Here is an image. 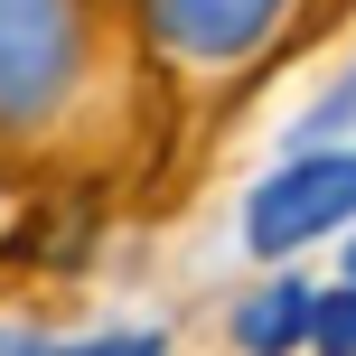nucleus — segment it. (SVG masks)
<instances>
[{"label": "nucleus", "mask_w": 356, "mask_h": 356, "mask_svg": "<svg viewBox=\"0 0 356 356\" xmlns=\"http://www.w3.org/2000/svg\"><path fill=\"white\" fill-rule=\"evenodd\" d=\"M272 19H282V0H150V29H160V47L197 56V66H225V56L263 47Z\"/></svg>", "instance_id": "nucleus-3"}, {"label": "nucleus", "mask_w": 356, "mask_h": 356, "mask_svg": "<svg viewBox=\"0 0 356 356\" xmlns=\"http://www.w3.org/2000/svg\"><path fill=\"white\" fill-rule=\"evenodd\" d=\"M356 216V150H300L244 197V244L253 253H300L309 234Z\"/></svg>", "instance_id": "nucleus-2"}, {"label": "nucleus", "mask_w": 356, "mask_h": 356, "mask_svg": "<svg viewBox=\"0 0 356 356\" xmlns=\"http://www.w3.org/2000/svg\"><path fill=\"white\" fill-rule=\"evenodd\" d=\"M356 122V75H338V85L309 104V122H300V141H328V131H347Z\"/></svg>", "instance_id": "nucleus-6"}, {"label": "nucleus", "mask_w": 356, "mask_h": 356, "mask_svg": "<svg viewBox=\"0 0 356 356\" xmlns=\"http://www.w3.org/2000/svg\"><path fill=\"white\" fill-rule=\"evenodd\" d=\"M300 338H309V282H263L234 309V347L244 356H291Z\"/></svg>", "instance_id": "nucleus-4"}, {"label": "nucleus", "mask_w": 356, "mask_h": 356, "mask_svg": "<svg viewBox=\"0 0 356 356\" xmlns=\"http://www.w3.org/2000/svg\"><path fill=\"white\" fill-rule=\"evenodd\" d=\"M0 356H38V338H0Z\"/></svg>", "instance_id": "nucleus-8"}, {"label": "nucleus", "mask_w": 356, "mask_h": 356, "mask_svg": "<svg viewBox=\"0 0 356 356\" xmlns=\"http://www.w3.org/2000/svg\"><path fill=\"white\" fill-rule=\"evenodd\" d=\"M85 66L75 0H0V131H38Z\"/></svg>", "instance_id": "nucleus-1"}, {"label": "nucleus", "mask_w": 356, "mask_h": 356, "mask_svg": "<svg viewBox=\"0 0 356 356\" xmlns=\"http://www.w3.org/2000/svg\"><path fill=\"white\" fill-rule=\"evenodd\" d=\"M38 356H160L150 328H122V338H85V347H38Z\"/></svg>", "instance_id": "nucleus-7"}, {"label": "nucleus", "mask_w": 356, "mask_h": 356, "mask_svg": "<svg viewBox=\"0 0 356 356\" xmlns=\"http://www.w3.org/2000/svg\"><path fill=\"white\" fill-rule=\"evenodd\" d=\"M300 347H319V356H356V282L309 300V338H300Z\"/></svg>", "instance_id": "nucleus-5"}, {"label": "nucleus", "mask_w": 356, "mask_h": 356, "mask_svg": "<svg viewBox=\"0 0 356 356\" xmlns=\"http://www.w3.org/2000/svg\"><path fill=\"white\" fill-rule=\"evenodd\" d=\"M347 282H356V253H347Z\"/></svg>", "instance_id": "nucleus-9"}]
</instances>
